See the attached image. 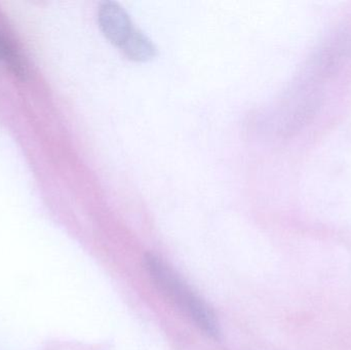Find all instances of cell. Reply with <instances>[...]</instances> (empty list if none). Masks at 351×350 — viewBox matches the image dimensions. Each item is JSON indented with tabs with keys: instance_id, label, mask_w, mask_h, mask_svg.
I'll return each mask as SVG.
<instances>
[{
	"instance_id": "obj_1",
	"label": "cell",
	"mask_w": 351,
	"mask_h": 350,
	"mask_svg": "<svg viewBox=\"0 0 351 350\" xmlns=\"http://www.w3.org/2000/svg\"><path fill=\"white\" fill-rule=\"evenodd\" d=\"M144 261L150 277L162 293L179 306L208 336L218 339L220 326L210 306L160 257L150 253Z\"/></svg>"
},
{
	"instance_id": "obj_2",
	"label": "cell",
	"mask_w": 351,
	"mask_h": 350,
	"mask_svg": "<svg viewBox=\"0 0 351 350\" xmlns=\"http://www.w3.org/2000/svg\"><path fill=\"white\" fill-rule=\"evenodd\" d=\"M98 20L104 36L119 47L134 29L131 18L125 8L111 0L101 2Z\"/></svg>"
},
{
	"instance_id": "obj_3",
	"label": "cell",
	"mask_w": 351,
	"mask_h": 350,
	"mask_svg": "<svg viewBox=\"0 0 351 350\" xmlns=\"http://www.w3.org/2000/svg\"><path fill=\"white\" fill-rule=\"evenodd\" d=\"M119 47L128 59L136 62L150 61L158 53L152 39L137 28L132 30Z\"/></svg>"
}]
</instances>
